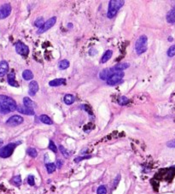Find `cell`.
Listing matches in <instances>:
<instances>
[{"mask_svg":"<svg viewBox=\"0 0 175 194\" xmlns=\"http://www.w3.org/2000/svg\"><path fill=\"white\" fill-rule=\"evenodd\" d=\"M45 167H46L47 172H48L49 174H52V173L57 169V165L52 164V163H50V164H47Z\"/></svg>","mask_w":175,"mask_h":194,"instance_id":"cell-24","label":"cell"},{"mask_svg":"<svg viewBox=\"0 0 175 194\" xmlns=\"http://www.w3.org/2000/svg\"><path fill=\"white\" fill-rule=\"evenodd\" d=\"M98 194H107V188L105 186H100L97 191Z\"/></svg>","mask_w":175,"mask_h":194,"instance_id":"cell-30","label":"cell"},{"mask_svg":"<svg viewBox=\"0 0 175 194\" xmlns=\"http://www.w3.org/2000/svg\"><path fill=\"white\" fill-rule=\"evenodd\" d=\"M22 77L26 80H31L33 79V74L32 73V71L29 70V69H26L22 73Z\"/></svg>","mask_w":175,"mask_h":194,"instance_id":"cell-20","label":"cell"},{"mask_svg":"<svg viewBox=\"0 0 175 194\" xmlns=\"http://www.w3.org/2000/svg\"><path fill=\"white\" fill-rule=\"evenodd\" d=\"M17 109L15 101L10 97L0 95V113L7 114Z\"/></svg>","mask_w":175,"mask_h":194,"instance_id":"cell-1","label":"cell"},{"mask_svg":"<svg viewBox=\"0 0 175 194\" xmlns=\"http://www.w3.org/2000/svg\"><path fill=\"white\" fill-rule=\"evenodd\" d=\"M17 110L18 112L21 113V114H25V115H28V116H33L34 115V110L28 109L27 107H25L24 105H19L17 106Z\"/></svg>","mask_w":175,"mask_h":194,"instance_id":"cell-13","label":"cell"},{"mask_svg":"<svg viewBox=\"0 0 175 194\" xmlns=\"http://www.w3.org/2000/svg\"><path fill=\"white\" fill-rule=\"evenodd\" d=\"M12 183H13L14 185H15V186H19L21 184V176H20V175H16L15 177H13Z\"/></svg>","mask_w":175,"mask_h":194,"instance_id":"cell-27","label":"cell"},{"mask_svg":"<svg viewBox=\"0 0 175 194\" xmlns=\"http://www.w3.org/2000/svg\"><path fill=\"white\" fill-rule=\"evenodd\" d=\"M66 82V80L63 79V78H61V79H55V80H52L49 82V85L50 87H58L61 86L62 84H64Z\"/></svg>","mask_w":175,"mask_h":194,"instance_id":"cell-17","label":"cell"},{"mask_svg":"<svg viewBox=\"0 0 175 194\" xmlns=\"http://www.w3.org/2000/svg\"><path fill=\"white\" fill-rule=\"evenodd\" d=\"M123 77H124V73L116 72L107 80V84L109 86H115V85H116V84L120 83Z\"/></svg>","mask_w":175,"mask_h":194,"instance_id":"cell-7","label":"cell"},{"mask_svg":"<svg viewBox=\"0 0 175 194\" xmlns=\"http://www.w3.org/2000/svg\"><path fill=\"white\" fill-rule=\"evenodd\" d=\"M8 83L11 87H19V84L15 80V74L14 73V71H12V72L8 74Z\"/></svg>","mask_w":175,"mask_h":194,"instance_id":"cell-14","label":"cell"},{"mask_svg":"<svg viewBox=\"0 0 175 194\" xmlns=\"http://www.w3.org/2000/svg\"><path fill=\"white\" fill-rule=\"evenodd\" d=\"M63 100H64V103H65L66 105H70L74 103L75 98H74V96L72 95V94H66V95L64 96Z\"/></svg>","mask_w":175,"mask_h":194,"instance_id":"cell-19","label":"cell"},{"mask_svg":"<svg viewBox=\"0 0 175 194\" xmlns=\"http://www.w3.org/2000/svg\"><path fill=\"white\" fill-rule=\"evenodd\" d=\"M125 1L123 0H111L109 3V9L107 16L109 19H112L115 15H116L118 10L124 5Z\"/></svg>","mask_w":175,"mask_h":194,"instance_id":"cell-2","label":"cell"},{"mask_svg":"<svg viewBox=\"0 0 175 194\" xmlns=\"http://www.w3.org/2000/svg\"><path fill=\"white\" fill-rule=\"evenodd\" d=\"M49 149L50 150H52V151H53V152H55V153H57V146H56L55 143H54L52 140H50Z\"/></svg>","mask_w":175,"mask_h":194,"instance_id":"cell-31","label":"cell"},{"mask_svg":"<svg viewBox=\"0 0 175 194\" xmlns=\"http://www.w3.org/2000/svg\"><path fill=\"white\" fill-rule=\"evenodd\" d=\"M58 67L60 69H66L69 67V62L68 60L64 59L59 62Z\"/></svg>","mask_w":175,"mask_h":194,"instance_id":"cell-23","label":"cell"},{"mask_svg":"<svg viewBox=\"0 0 175 194\" xmlns=\"http://www.w3.org/2000/svg\"><path fill=\"white\" fill-rule=\"evenodd\" d=\"M39 89V84L37 81L35 80H32L29 84V90H28V93L31 96H34L37 91Z\"/></svg>","mask_w":175,"mask_h":194,"instance_id":"cell-11","label":"cell"},{"mask_svg":"<svg viewBox=\"0 0 175 194\" xmlns=\"http://www.w3.org/2000/svg\"><path fill=\"white\" fill-rule=\"evenodd\" d=\"M23 117H21V116H13L11 117H10L8 121H6V124L8 126H10V127H15V126H18L20 124H21L23 122Z\"/></svg>","mask_w":175,"mask_h":194,"instance_id":"cell-9","label":"cell"},{"mask_svg":"<svg viewBox=\"0 0 175 194\" xmlns=\"http://www.w3.org/2000/svg\"><path fill=\"white\" fill-rule=\"evenodd\" d=\"M15 147H16V144L15 143H10L7 146L2 147L0 149V157H2V158L10 157L12 155V153H13Z\"/></svg>","mask_w":175,"mask_h":194,"instance_id":"cell-4","label":"cell"},{"mask_svg":"<svg viewBox=\"0 0 175 194\" xmlns=\"http://www.w3.org/2000/svg\"><path fill=\"white\" fill-rule=\"evenodd\" d=\"M39 119L44 124H47V125H52L53 124L52 120L50 119L48 116H46V115H41L39 116Z\"/></svg>","mask_w":175,"mask_h":194,"instance_id":"cell-21","label":"cell"},{"mask_svg":"<svg viewBox=\"0 0 175 194\" xmlns=\"http://www.w3.org/2000/svg\"><path fill=\"white\" fill-rule=\"evenodd\" d=\"M15 51L18 54L21 56H28L29 53V48L21 41H18L15 44Z\"/></svg>","mask_w":175,"mask_h":194,"instance_id":"cell-6","label":"cell"},{"mask_svg":"<svg viewBox=\"0 0 175 194\" xmlns=\"http://www.w3.org/2000/svg\"><path fill=\"white\" fill-rule=\"evenodd\" d=\"M118 103H119L120 105L124 106V105H127L129 103V99H128L126 96H122V97H120V98L118 99Z\"/></svg>","mask_w":175,"mask_h":194,"instance_id":"cell-25","label":"cell"},{"mask_svg":"<svg viewBox=\"0 0 175 194\" xmlns=\"http://www.w3.org/2000/svg\"><path fill=\"white\" fill-rule=\"evenodd\" d=\"M148 48V38L146 35H141L135 43V50L138 55L145 53Z\"/></svg>","mask_w":175,"mask_h":194,"instance_id":"cell-3","label":"cell"},{"mask_svg":"<svg viewBox=\"0 0 175 194\" xmlns=\"http://www.w3.org/2000/svg\"><path fill=\"white\" fill-rule=\"evenodd\" d=\"M129 67H130V64H129V63H127V62H123V63H119V64L116 65V66L113 68V69H114L115 72H122L123 70L128 69Z\"/></svg>","mask_w":175,"mask_h":194,"instance_id":"cell-15","label":"cell"},{"mask_svg":"<svg viewBox=\"0 0 175 194\" xmlns=\"http://www.w3.org/2000/svg\"><path fill=\"white\" fill-rule=\"evenodd\" d=\"M90 157H91V156L79 157H77V158H75V159H74V162H75V163H79L80 161H82V160H84V159H87V158H90Z\"/></svg>","mask_w":175,"mask_h":194,"instance_id":"cell-35","label":"cell"},{"mask_svg":"<svg viewBox=\"0 0 175 194\" xmlns=\"http://www.w3.org/2000/svg\"><path fill=\"white\" fill-rule=\"evenodd\" d=\"M167 56L170 58H173L174 56H175V45L169 47V49L167 50Z\"/></svg>","mask_w":175,"mask_h":194,"instance_id":"cell-28","label":"cell"},{"mask_svg":"<svg viewBox=\"0 0 175 194\" xmlns=\"http://www.w3.org/2000/svg\"><path fill=\"white\" fill-rule=\"evenodd\" d=\"M115 73H116V72H115L114 71V69H113V68H109V69H103L102 71L100 72V75H99V77H100V79L101 80H108L112 75H114Z\"/></svg>","mask_w":175,"mask_h":194,"instance_id":"cell-10","label":"cell"},{"mask_svg":"<svg viewBox=\"0 0 175 194\" xmlns=\"http://www.w3.org/2000/svg\"><path fill=\"white\" fill-rule=\"evenodd\" d=\"M23 105H24L25 107H27V108H28V109H33V101L30 99L29 98H28V97H25V98H23Z\"/></svg>","mask_w":175,"mask_h":194,"instance_id":"cell-22","label":"cell"},{"mask_svg":"<svg viewBox=\"0 0 175 194\" xmlns=\"http://www.w3.org/2000/svg\"><path fill=\"white\" fill-rule=\"evenodd\" d=\"M44 24V20H43V18H38L36 21H35V22H34V25L36 26V27H38V28H41L43 25Z\"/></svg>","mask_w":175,"mask_h":194,"instance_id":"cell-29","label":"cell"},{"mask_svg":"<svg viewBox=\"0 0 175 194\" xmlns=\"http://www.w3.org/2000/svg\"><path fill=\"white\" fill-rule=\"evenodd\" d=\"M11 5L10 3H4L0 6V19H4L8 17L11 13Z\"/></svg>","mask_w":175,"mask_h":194,"instance_id":"cell-8","label":"cell"},{"mask_svg":"<svg viewBox=\"0 0 175 194\" xmlns=\"http://www.w3.org/2000/svg\"><path fill=\"white\" fill-rule=\"evenodd\" d=\"M3 141L0 139V148H1V146H3Z\"/></svg>","mask_w":175,"mask_h":194,"instance_id":"cell-37","label":"cell"},{"mask_svg":"<svg viewBox=\"0 0 175 194\" xmlns=\"http://www.w3.org/2000/svg\"><path fill=\"white\" fill-rule=\"evenodd\" d=\"M112 55H113V51H112L111 50H108V51H106L104 52L103 56L102 57V58H101V62H102V63L107 62L111 58Z\"/></svg>","mask_w":175,"mask_h":194,"instance_id":"cell-18","label":"cell"},{"mask_svg":"<svg viewBox=\"0 0 175 194\" xmlns=\"http://www.w3.org/2000/svg\"><path fill=\"white\" fill-rule=\"evenodd\" d=\"M167 146L169 148H175V139H172L167 143Z\"/></svg>","mask_w":175,"mask_h":194,"instance_id":"cell-34","label":"cell"},{"mask_svg":"<svg viewBox=\"0 0 175 194\" xmlns=\"http://www.w3.org/2000/svg\"><path fill=\"white\" fill-rule=\"evenodd\" d=\"M167 21L168 23H175V7L169 10L167 14Z\"/></svg>","mask_w":175,"mask_h":194,"instance_id":"cell-16","label":"cell"},{"mask_svg":"<svg viewBox=\"0 0 175 194\" xmlns=\"http://www.w3.org/2000/svg\"><path fill=\"white\" fill-rule=\"evenodd\" d=\"M9 64L6 61L3 60L0 62V77H3L8 73Z\"/></svg>","mask_w":175,"mask_h":194,"instance_id":"cell-12","label":"cell"},{"mask_svg":"<svg viewBox=\"0 0 175 194\" xmlns=\"http://www.w3.org/2000/svg\"><path fill=\"white\" fill-rule=\"evenodd\" d=\"M56 22H57V17H56V16H53V17L50 18L47 21L44 22V24L40 28H39L38 32H37V33L39 34V33H43L44 32H46L47 30L51 28L56 24Z\"/></svg>","mask_w":175,"mask_h":194,"instance_id":"cell-5","label":"cell"},{"mask_svg":"<svg viewBox=\"0 0 175 194\" xmlns=\"http://www.w3.org/2000/svg\"><path fill=\"white\" fill-rule=\"evenodd\" d=\"M168 40H169V41H172V40H173V39H172V38H171V37H169V39H168Z\"/></svg>","mask_w":175,"mask_h":194,"instance_id":"cell-38","label":"cell"},{"mask_svg":"<svg viewBox=\"0 0 175 194\" xmlns=\"http://www.w3.org/2000/svg\"><path fill=\"white\" fill-rule=\"evenodd\" d=\"M59 149L61 150V152H62V154L64 156V157H69V154H68V150L65 149L62 146H59Z\"/></svg>","mask_w":175,"mask_h":194,"instance_id":"cell-32","label":"cell"},{"mask_svg":"<svg viewBox=\"0 0 175 194\" xmlns=\"http://www.w3.org/2000/svg\"><path fill=\"white\" fill-rule=\"evenodd\" d=\"M28 183L29 184L30 186H34L35 182H34V177L33 175H29L28 177Z\"/></svg>","mask_w":175,"mask_h":194,"instance_id":"cell-33","label":"cell"},{"mask_svg":"<svg viewBox=\"0 0 175 194\" xmlns=\"http://www.w3.org/2000/svg\"><path fill=\"white\" fill-rule=\"evenodd\" d=\"M27 153L31 157H36L38 156V152H37L36 149L35 148H32V147H30V148L27 150Z\"/></svg>","mask_w":175,"mask_h":194,"instance_id":"cell-26","label":"cell"},{"mask_svg":"<svg viewBox=\"0 0 175 194\" xmlns=\"http://www.w3.org/2000/svg\"><path fill=\"white\" fill-rule=\"evenodd\" d=\"M62 166V161H61V160H57V167L58 168H61V167Z\"/></svg>","mask_w":175,"mask_h":194,"instance_id":"cell-36","label":"cell"}]
</instances>
